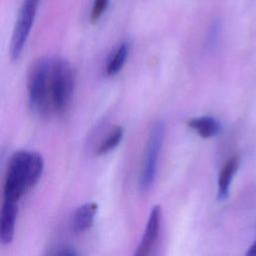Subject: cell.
Returning a JSON list of instances; mask_svg holds the SVG:
<instances>
[{"instance_id":"6da1fadb","label":"cell","mask_w":256,"mask_h":256,"mask_svg":"<svg viewBox=\"0 0 256 256\" xmlns=\"http://www.w3.org/2000/svg\"><path fill=\"white\" fill-rule=\"evenodd\" d=\"M43 168L44 161L39 153L27 150L15 152L6 170L3 198L19 201L38 182Z\"/></svg>"},{"instance_id":"7a4b0ae2","label":"cell","mask_w":256,"mask_h":256,"mask_svg":"<svg viewBox=\"0 0 256 256\" xmlns=\"http://www.w3.org/2000/svg\"><path fill=\"white\" fill-rule=\"evenodd\" d=\"M51 58H40L28 76V100L32 111L41 117L53 115L50 101Z\"/></svg>"},{"instance_id":"3957f363","label":"cell","mask_w":256,"mask_h":256,"mask_svg":"<svg viewBox=\"0 0 256 256\" xmlns=\"http://www.w3.org/2000/svg\"><path fill=\"white\" fill-rule=\"evenodd\" d=\"M74 85L75 76L70 63L62 58H51L50 101L53 114L61 115L68 109Z\"/></svg>"},{"instance_id":"277c9868","label":"cell","mask_w":256,"mask_h":256,"mask_svg":"<svg viewBox=\"0 0 256 256\" xmlns=\"http://www.w3.org/2000/svg\"><path fill=\"white\" fill-rule=\"evenodd\" d=\"M165 128L161 121L155 122L149 131L145 154L141 167L139 186L142 192L148 191L153 185L157 173L159 153L164 139Z\"/></svg>"},{"instance_id":"5b68a950","label":"cell","mask_w":256,"mask_h":256,"mask_svg":"<svg viewBox=\"0 0 256 256\" xmlns=\"http://www.w3.org/2000/svg\"><path fill=\"white\" fill-rule=\"evenodd\" d=\"M39 1L40 0H24L20 7L10 45V56L14 61L19 59L25 47L33 26Z\"/></svg>"},{"instance_id":"8992f818","label":"cell","mask_w":256,"mask_h":256,"mask_svg":"<svg viewBox=\"0 0 256 256\" xmlns=\"http://www.w3.org/2000/svg\"><path fill=\"white\" fill-rule=\"evenodd\" d=\"M161 223V207L154 206L150 212L145 230L141 241L133 256H149L152 247L154 246Z\"/></svg>"},{"instance_id":"52a82bcc","label":"cell","mask_w":256,"mask_h":256,"mask_svg":"<svg viewBox=\"0 0 256 256\" xmlns=\"http://www.w3.org/2000/svg\"><path fill=\"white\" fill-rule=\"evenodd\" d=\"M18 201L3 198L0 219V239L3 244H9L14 237Z\"/></svg>"},{"instance_id":"ba28073f","label":"cell","mask_w":256,"mask_h":256,"mask_svg":"<svg viewBox=\"0 0 256 256\" xmlns=\"http://www.w3.org/2000/svg\"><path fill=\"white\" fill-rule=\"evenodd\" d=\"M98 206L95 202H87L79 206L72 217V229L75 232H84L94 222Z\"/></svg>"},{"instance_id":"9c48e42d","label":"cell","mask_w":256,"mask_h":256,"mask_svg":"<svg viewBox=\"0 0 256 256\" xmlns=\"http://www.w3.org/2000/svg\"><path fill=\"white\" fill-rule=\"evenodd\" d=\"M188 126L193 129L200 137L205 139L216 136L221 130L219 121L211 116L192 118L188 121Z\"/></svg>"},{"instance_id":"30bf717a","label":"cell","mask_w":256,"mask_h":256,"mask_svg":"<svg viewBox=\"0 0 256 256\" xmlns=\"http://www.w3.org/2000/svg\"><path fill=\"white\" fill-rule=\"evenodd\" d=\"M239 159L237 156L230 158L222 167L218 178V199L225 200L229 195L232 179L238 169Z\"/></svg>"},{"instance_id":"8fae6325","label":"cell","mask_w":256,"mask_h":256,"mask_svg":"<svg viewBox=\"0 0 256 256\" xmlns=\"http://www.w3.org/2000/svg\"><path fill=\"white\" fill-rule=\"evenodd\" d=\"M128 52H129V45L127 43H122L117 48V50L115 51V53L113 54V56L111 57V59L107 64V68H106L107 75L113 76L122 69L126 61V58L128 56Z\"/></svg>"},{"instance_id":"7c38bea8","label":"cell","mask_w":256,"mask_h":256,"mask_svg":"<svg viewBox=\"0 0 256 256\" xmlns=\"http://www.w3.org/2000/svg\"><path fill=\"white\" fill-rule=\"evenodd\" d=\"M123 128L120 126H117L108 136L107 138L101 143L99 148L97 149V155H105L111 150H113L118 144L121 142L123 137Z\"/></svg>"},{"instance_id":"4fadbf2b","label":"cell","mask_w":256,"mask_h":256,"mask_svg":"<svg viewBox=\"0 0 256 256\" xmlns=\"http://www.w3.org/2000/svg\"><path fill=\"white\" fill-rule=\"evenodd\" d=\"M109 0H94L92 10H91V16L90 19L92 23H95L99 20V18L103 15L105 10L107 9Z\"/></svg>"},{"instance_id":"5bb4252c","label":"cell","mask_w":256,"mask_h":256,"mask_svg":"<svg viewBox=\"0 0 256 256\" xmlns=\"http://www.w3.org/2000/svg\"><path fill=\"white\" fill-rule=\"evenodd\" d=\"M48 256H77V254L72 248L62 246V247H58L55 250H53L52 252H50V254Z\"/></svg>"},{"instance_id":"9a60e30c","label":"cell","mask_w":256,"mask_h":256,"mask_svg":"<svg viewBox=\"0 0 256 256\" xmlns=\"http://www.w3.org/2000/svg\"><path fill=\"white\" fill-rule=\"evenodd\" d=\"M246 256H256V241L248 249Z\"/></svg>"}]
</instances>
